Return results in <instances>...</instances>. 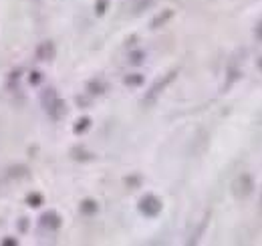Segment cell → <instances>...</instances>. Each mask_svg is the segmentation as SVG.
<instances>
[{
	"mask_svg": "<svg viewBox=\"0 0 262 246\" xmlns=\"http://www.w3.org/2000/svg\"><path fill=\"white\" fill-rule=\"evenodd\" d=\"M256 35H258V39H260V41H262V24H260V26H258V28H256Z\"/></svg>",
	"mask_w": 262,
	"mask_h": 246,
	"instance_id": "30bf717a",
	"label": "cell"
},
{
	"mask_svg": "<svg viewBox=\"0 0 262 246\" xmlns=\"http://www.w3.org/2000/svg\"><path fill=\"white\" fill-rule=\"evenodd\" d=\"M89 123H91V121H89L87 117H83V119H81V121L77 123V127H75V134H83L85 129H89Z\"/></svg>",
	"mask_w": 262,
	"mask_h": 246,
	"instance_id": "ba28073f",
	"label": "cell"
},
{
	"mask_svg": "<svg viewBox=\"0 0 262 246\" xmlns=\"http://www.w3.org/2000/svg\"><path fill=\"white\" fill-rule=\"evenodd\" d=\"M43 107L46 109V113H48V115H51L53 119H61L63 109H65L63 101L59 99L57 93H55L53 89H46V91L43 93Z\"/></svg>",
	"mask_w": 262,
	"mask_h": 246,
	"instance_id": "6da1fadb",
	"label": "cell"
},
{
	"mask_svg": "<svg viewBox=\"0 0 262 246\" xmlns=\"http://www.w3.org/2000/svg\"><path fill=\"white\" fill-rule=\"evenodd\" d=\"M174 75H175V73H170V75H166V79H163V81H159V83H157V85H155V87L150 91V97H147V99H152V97H155V95H157V93H159L163 87H166L172 79H174Z\"/></svg>",
	"mask_w": 262,
	"mask_h": 246,
	"instance_id": "5b68a950",
	"label": "cell"
},
{
	"mask_svg": "<svg viewBox=\"0 0 262 246\" xmlns=\"http://www.w3.org/2000/svg\"><path fill=\"white\" fill-rule=\"evenodd\" d=\"M95 202H83V212H95Z\"/></svg>",
	"mask_w": 262,
	"mask_h": 246,
	"instance_id": "9c48e42d",
	"label": "cell"
},
{
	"mask_svg": "<svg viewBox=\"0 0 262 246\" xmlns=\"http://www.w3.org/2000/svg\"><path fill=\"white\" fill-rule=\"evenodd\" d=\"M139 212H141L143 216H147V218L157 216L159 212H161V202H159V198H155L153 194L143 196V198L139 200Z\"/></svg>",
	"mask_w": 262,
	"mask_h": 246,
	"instance_id": "7a4b0ae2",
	"label": "cell"
},
{
	"mask_svg": "<svg viewBox=\"0 0 262 246\" xmlns=\"http://www.w3.org/2000/svg\"><path fill=\"white\" fill-rule=\"evenodd\" d=\"M2 244H4V246H6V244H10V246H12V244H16V242H14V240H2Z\"/></svg>",
	"mask_w": 262,
	"mask_h": 246,
	"instance_id": "8fae6325",
	"label": "cell"
},
{
	"mask_svg": "<svg viewBox=\"0 0 262 246\" xmlns=\"http://www.w3.org/2000/svg\"><path fill=\"white\" fill-rule=\"evenodd\" d=\"M153 2H155V0H137V2L133 4V12H135V14H139V12H143V10L150 8Z\"/></svg>",
	"mask_w": 262,
	"mask_h": 246,
	"instance_id": "8992f818",
	"label": "cell"
},
{
	"mask_svg": "<svg viewBox=\"0 0 262 246\" xmlns=\"http://www.w3.org/2000/svg\"><path fill=\"white\" fill-rule=\"evenodd\" d=\"M41 226L48 228V230H57V228L61 226L59 214H57V212H44V214L41 216Z\"/></svg>",
	"mask_w": 262,
	"mask_h": 246,
	"instance_id": "3957f363",
	"label": "cell"
},
{
	"mask_svg": "<svg viewBox=\"0 0 262 246\" xmlns=\"http://www.w3.org/2000/svg\"><path fill=\"white\" fill-rule=\"evenodd\" d=\"M26 204L32 206V208H37L39 204H43V196L41 194H30L28 198H26Z\"/></svg>",
	"mask_w": 262,
	"mask_h": 246,
	"instance_id": "52a82bcc",
	"label": "cell"
},
{
	"mask_svg": "<svg viewBox=\"0 0 262 246\" xmlns=\"http://www.w3.org/2000/svg\"><path fill=\"white\" fill-rule=\"evenodd\" d=\"M37 57H39L41 61H51V59L55 57V45H53V43H43V45H39Z\"/></svg>",
	"mask_w": 262,
	"mask_h": 246,
	"instance_id": "277c9868",
	"label": "cell"
}]
</instances>
